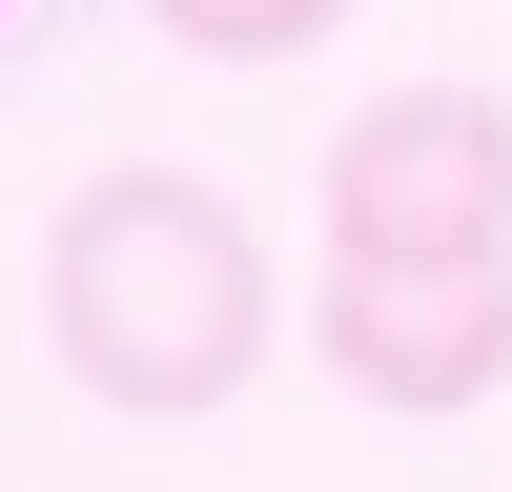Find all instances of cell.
I'll list each match as a JSON object with an SVG mask.
<instances>
[{
  "mask_svg": "<svg viewBox=\"0 0 512 492\" xmlns=\"http://www.w3.org/2000/svg\"><path fill=\"white\" fill-rule=\"evenodd\" d=\"M41 328H62V369L123 410V431H185V410H226L246 369H267L287 287H267V226H246L226 185L103 164V185L41 226Z\"/></svg>",
  "mask_w": 512,
  "mask_h": 492,
  "instance_id": "obj_1",
  "label": "cell"
},
{
  "mask_svg": "<svg viewBox=\"0 0 512 492\" xmlns=\"http://www.w3.org/2000/svg\"><path fill=\"white\" fill-rule=\"evenodd\" d=\"M328 246L349 267H512V103L492 82H390L328 123Z\"/></svg>",
  "mask_w": 512,
  "mask_h": 492,
  "instance_id": "obj_2",
  "label": "cell"
},
{
  "mask_svg": "<svg viewBox=\"0 0 512 492\" xmlns=\"http://www.w3.org/2000/svg\"><path fill=\"white\" fill-rule=\"evenodd\" d=\"M308 349L349 369L369 410H492L512 390V267H349V246H328Z\"/></svg>",
  "mask_w": 512,
  "mask_h": 492,
  "instance_id": "obj_3",
  "label": "cell"
},
{
  "mask_svg": "<svg viewBox=\"0 0 512 492\" xmlns=\"http://www.w3.org/2000/svg\"><path fill=\"white\" fill-rule=\"evenodd\" d=\"M164 41H185V62H308L328 21H349V0H144Z\"/></svg>",
  "mask_w": 512,
  "mask_h": 492,
  "instance_id": "obj_4",
  "label": "cell"
}]
</instances>
